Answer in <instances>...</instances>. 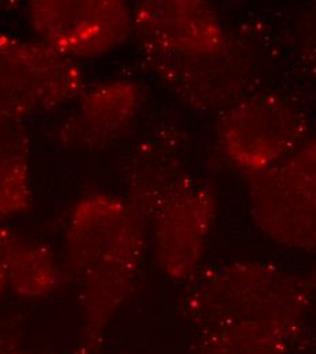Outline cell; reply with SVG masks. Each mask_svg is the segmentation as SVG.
<instances>
[{
  "label": "cell",
  "instance_id": "5",
  "mask_svg": "<svg viewBox=\"0 0 316 354\" xmlns=\"http://www.w3.org/2000/svg\"><path fill=\"white\" fill-rule=\"evenodd\" d=\"M28 12L39 41L71 60L102 56L133 30V12L116 0H37Z\"/></svg>",
  "mask_w": 316,
  "mask_h": 354
},
{
  "label": "cell",
  "instance_id": "12",
  "mask_svg": "<svg viewBox=\"0 0 316 354\" xmlns=\"http://www.w3.org/2000/svg\"><path fill=\"white\" fill-rule=\"evenodd\" d=\"M60 271L44 244L15 236L8 263V288L24 299H41L53 293Z\"/></svg>",
  "mask_w": 316,
  "mask_h": 354
},
{
  "label": "cell",
  "instance_id": "11",
  "mask_svg": "<svg viewBox=\"0 0 316 354\" xmlns=\"http://www.w3.org/2000/svg\"><path fill=\"white\" fill-rule=\"evenodd\" d=\"M30 202L28 133L21 123L0 122V221L25 213Z\"/></svg>",
  "mask_w": 316,
  "mask_h": 354
},
{
  "label": "cell",
  "instance_id": "2",
  "mask_svg": "<svg viewBox=\"0 0 316 354\" xmlns=\"http://www.w3.org/2000/svg\"><path fill=\"white\" fill-rule=\"evenodd\" d=\"M64 241L82 312L74 354H97L134 288L145 252V220L130 202L91 195L73 209Z\"/></svg>",
  "mask_w": 316,
  "mask_h": 354
},
{
  "label": "cell",
  "instance_id": "6",
  "mask_svg": "<svg viewBox=\"0 0 316 354\" xmlns=\"http://www.w3.org/2000/svg\"><path fill=\"white\" fill-rule=\"evenodd\" d=\"M214 196L203 181L183 176L158 201L149 218L158 267L172 279H189L203 259L214 220Z\"/></svg>",
  "mask_w": 316,
  "mask_h": 354
},
{
  "label": "cell",
  "instance_id": "13",
  "mask_svg": "<svg viewBox=\"0 0 316 354\" xmlns=\"http://www.w3.org/2000/svg\"><path fill=\"white\" fill-rule=\"evenodd\" d=\"M15 236V233L0 221V299L8 288V263Z\"/></svg>",
  "mask_w": 316,
  "mask_h": 354
},
{
  "label": "cell",
  "instance_id": "14",
  "mask_svg": "<svg viewBox=\"0 0 316 354\" xmlns=\"http://www.w3.org/2000/svg\"><path fill=\"white\" fill-rule=\"evenodd\" d=\"M0 354H30L12 335L0 328Z\"/></svg>",
  "mask_w": 316,
  "mask_h": 354
},
{
  "label": "cell",
  "instance_id": "3",
  "mask_svg": "<svg viewBox=\"0 0 316 354\" xmlns=\"http://www.w3.org/2000/svg\"><path fill=\"white\" fill-rule=\"evenodd\" d=\"M84 93L77 63L41 41L0 33V122L53 111Z\"/></svg>",
  "mask_w": 316,
  "mask_h": 354
},
{
  "label": "cell",
  "instance_id": "8",
  "mask_svg": "<svg viewBox=\"0 0 316 354\" xmlns=\"http://www.w3.org/2000/svg\"><path fill=\"white\" fill-rule=\"evenodd\" d=\"M133 30L145 53L203 56L226 49L224 30L202 1H146L133 12Z\"/></svg>",
  "mask_w": 316,
  "mask_h": 354
},
{
  "label": "cell",
  "instance_id": "1",
  "mask_svg": "<svg viewBox=\"0 0 316 354\" xmlns=\"http://www.w3.org/2000/svg\"><path fill=\"white\" fill-rule=\"evenodd\" d=\"M310 300L307 282L275 266H226L183 300L202 354H286Z\"/></svg>",
  "mask_w": 316,
  "mask_h": 354
},
{
  "label": "cell",
  "instance_id": "15",
  "mask_svg": "<svg viewBox=\"0 0 316 354\" xmlns=\"http://www.w3.org/2000/svg\"><path fill=\"white\" fill-rule=\"evenodd\" d=\"M313 151H314V153H315V156H316V146H315V147H314V149H313Z\"/></svg>",
  "mask_w": 316,
  "mask_h": 354
},
{
  "label": "cell",
  "instance_id": "4",
  "mask_svg": "<svg viewBox=\"0 0 316 354\" xmlns=\"http://www.w3.org/2000/svg\"><path fill=\"white\" fill-rule=\"evenodd\" d=\"M251 210L262 230L277 243L300 250L316 247V156H289L254 174Z\"/></svg>",
  "mask_w": 316,
  "mask_h": 354
},
{
  "label": "cell",
  "instance_id": "7",
  "mask_svg": "<svg viewBox=\"0 0 316 354\" xmlns=\"http://www.w3.org/2000/svg\"><path fill=\"white\" fill-rule=\"evenodd\" d=\"M303 127L289 104L261 95L240 102L229 112L223 138L232 160L257 174L289 157L303 138Z\"/></svg>",
  "mask_w": 316,
  "mask_h": 354
},
{
  "label": "cell",
  "instance_id": "9",
  "mask_svg": "<svg viewBox=\"0 0 316 354\" xmlns=\"http://www.w3.org/2000/svg\"><path fill=\"white\" fill-rule=\"evenodd\" d=\"M139 93L127 81H111L81 94L71 116L60 127V139L75 147H98L120 133L136 116Z\"/></svg>",
  "mask_w": 316,
  "mask_h": 354
},
{
  "label": "cell",
  "instance_id": "10",
  "mask_svg": "<svg viewBox=\"0 0 316 354\" xmlns=\"http://www.w3.org/2000/svg\"><path fill=\"white\" fill-rule=\"evenodd\" d=\"M130 171V205L143 217L150 216L164 194L184 175L180 174V153L176 135H150L136 147Z\"/></svg>",
  "mask_w": 316,
  "mask_h": 354
}]
</instances>
